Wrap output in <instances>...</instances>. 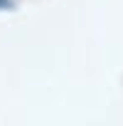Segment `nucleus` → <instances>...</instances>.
Returning a JSON list of instances; mask_svg holds the SVG:
<instances>
[{"instance_id": "1", "label": "nucleus", "mask_w": 123, "mask_h": 126, "mask_svg": "<svg viewBox=\"0 0 123 126\" xmlns=\"http://www.w3.org/2000/svg\"><path fill=\"white\" fill-rule=\"evenodd\" d=\"M0 8H12V5L8 3V0H0Z\"/></svg>"}]
</instances>
